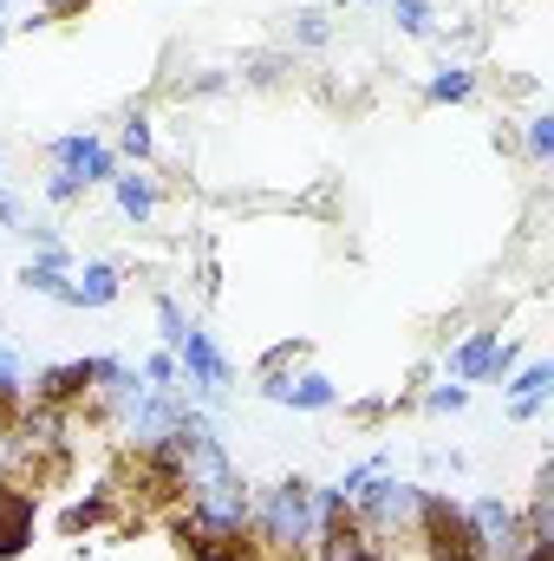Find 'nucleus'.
Wrapping results in <instances>:
<instances>
[{"label": "nucleus", "instance_id": "dca6fc26", "mask_svg": "<svg viewBox=\"0 0 554 561\" xmlns=\"http://www.w3.org/2000/svg\"><path fill=\"white\" fill-rule=\"evenodd\" d=\"M385 7H392V20H399L412 39H424V33H430V7H424V0H385Z\"/></svg>", "mask_w": 554, "mask_h": 561}, {"label": "nucleus", "instance_id": "f3484780", "mask_svg": "<svg viewBox=\"0 0 554 561\" xmlns=\"http://www.w3.org/2000/svg\"><path fill=\"white\" fill-rule=\"evenodd\" d=\"M157 320H163V340H170V353H176V340L189 333V320H183V307H176V300H157Z\"/></svg>", "mask_w": 554, "mask_h": 561}, {"label": "nucleus", "instance_id": "f257e3e1", "mask_svg": "<svg viewBox=\"0 0 554 561\" xmlns=\"http://www.w3.org/2000/svg\"><path fill=\"white\" fill-rule=\"evenodd\" d=\"M249 523H262V542H268V549H300V542L320 529L313 490H307V483H280V490H268L262 516H249Z\"/></svg>", "mask_w": 554, "mask_h": 561}, {"label": "nucleus", "instance_id": "9d476101", "mask_svg": "<svg viewBox=\"0 0 554 561\" xmlns=\"http://www.w3.org/2000/svg\"><path fill=\"white\" fill-rule=\"evenodd\" d=\"M112 190H118V209H125L131 222H150V209H157V176L131 170V176H112Z\"/></svg>", "mask_w": 554, "mask_h": 561}, {"label": "nucleus", "instance_id": "39448f33", "mask_svg": "<svg viewBox=\"0 0 554 561\" xmlns=\"http://www.w3.org/2000/svg\"><path fill=\"white\" fill-rule=\"evenodd\" d=\"M92 379H99V359H72V366L39 373L33 399H39V405H72V399H85V392H92Z\"/></svg>", "mask_w": 554, "mask_h": 561}, {"label": "nucleus", "instance_id": "4be33fe9", "mask_svg": "<svg viewBox=\"0 0 554 561\" xmlns=\"http://www.w3.org/2000/svg\"><path fill=\"white\" fill-rule=\"evenodd\" d=\"M300 39L320 46V39H326V13H300Z\"/></svg>", "mask_w": 554, "mask_h": 561}, {"label": "nucleus", "instance_id": "6ab92c4d", "mask_svg": "<svg viewBox=\"0 0 554 561\" xmlns=\"http://www.w3.org/2000/svg\"><path fill=\"white\" fill-rule=\"evenodd\" d=\"M554 150V118H529V157H549Z\"/></svg>", "mask_w": 554, "mask_h": 561}, {"label": "nucleus", "instance_id": "aec40b11", "mask_svg": "<svg viewBox=\"0 0 554 561\" xmlns=\"http://www.w3.org/2000/svg\"><path fill=\"white\" fill-rule=\"evenodd\" d=\"M125 150H131V157H150V125H143V118H125Z\"/></svg>", "mask_w": 554, "mask_h": 561}, {"label": "nucleus", "instance_id": "7ed1b4c3", "mask_svg": "<svg viewBox=\"0 0 554 561\" xmlns=\"http://www.w3.org/2000/svg\"><path fill=\"white\" fill-rule=\"evenodd\" d=\"M176 359H183V373H189V379H196L203 392H216V386H229V359H222V353L209 346V333H203L196 320H189V333L176 340Z\"/></svg>", "mask_w": 554, "mask_h": 561}, {"label": "nucleus", "instance_id": "ddd939ff", "mask_svg": "<svg viewBox=\"0 0 554 561\" xmlns=\"http://www.w3.org/2000/svg\"><path fill=\"white\" fill-rule=\"evenodd\" d=\"M20 280H26V294H46V300H66V294H72L66 268H46V262H26V268H20Z\"/></svg>", "mask_w": 554, "mask_h": 561}, {"label": "nucleus", "instance_id": "f8f14e48", "mask_svg": "<svg viewBox=\"0 0 554 561\" xmlns=\"http://www.w3.org/2000/svg\"><path fill=\"white\" fill-rule=\"evenodd\" d=\"M255 549L262 542H249V529H229V536H209L196 549V561H255Z\"/></svg>", "mask_w": 554, "mask_h": 561}, {"label": "nucleus", "instance_id": "a211bd4d", "mask_svg": "<svg viewBox=\"0 0 554 561\" xmlns=\"http://www.w3.org/2000/svg\"><path fill=\"white\" fill-rule=\"evenodd\" d=\"M79 190H85V183H79V176H66V170H53V176H46V196H53L59 209H66V203H79Z\"/></svg>", "mask_w": 554, "mask_h": 561}, {"label": "nucleus", "instance_id": "4468645a", "mask_svg": "<svg viewBox=\"0 0 554 561\" xmlns=\"http://www.w3.org/2000/svg\"><path fill=\"white\" fill-rule=\"evenodd\" d=\"M105 516H112V490H99V496L72 503V510H66V536H79V529H99Z\"/></svg>", "mask_w": 554, "mask_h": 561}, {"label": "nucleus", "instance_id": "20e7f679", "mask_svg": "<svg viewBox=\"0 0 554 561\" xmlns=\"http://www.w3.org/2000/svg\"><path fill=\"white\" fill-rule=\"evenodd\" d=\"M268 399H275V405H300V412H326V405H339V386L320 379V373H300V379L275 373V379H268Z\"/></svg>", "mask_w": 554, "mask_h": 561}, {"label": "nucleus", "instance_id": "6e6552de", "mask_svg": "<svg viewBox=\"0 0 554 561\" xmlns=\"http://www.w3.org/2000/svg\"><path fill=\"white\" fill-rule=\"evenodd\" d=\"M118 287H125V280H118V268H112V262H92L85 275L72 280L66 307H112V300H118Z\"/></svg>", "mask_w": 554, "mask_h": 561}, {"label": "nucleus", "instance_id": "0eeeda50", "mask_svg": "<svg viewBox=\"0 0 554 561\" xmlns=\"http://www.w3.org/2000/svg\"><path fill=\"white\" fill-rule=\"evenodd\" d=\"M26 536H33V496L13 490V483H0V561L20 556Z\"/></svg>", "mask_w": 554, "mask_h": 561}, {"label": "nucleus", "instance_id": "2eb2a0df", "mask_svg": "<svg viewBox=\"0 0 554 561\" xmlns=\"http://www.w3.org/2000/svg\"><path fill=\"white\" fill-rule=\"evenodd\" d=\"M470 92H476V79H470L463 66H443V72L430 79V99H437V105H457V99H470Z\"/></svg>", "mask_w": 554, "mask_h": 561}, {"label": "nucleus", "instance_id": "1a4fd4ad", "mask_svg": "<svg viewBox=\"0 0 554 561\" xmlns=\"http://www.w3.org/2000/svg\"><path fill=\"white\" fill-rule=\"evenodd\" d=\"M496 346H503V333H470V340L457 346L450 373H457V379H489V366H496Z\"/></svg>", "mask_w": 554, "mask_h": 561}, {"label": "nucleus", "instance_id": "412c9836", "mask_svg": "<svg viewBox=\"0 0 554 561\" xmlns=\"http://www.w3.org/2000/svg\"><path fill=\"white\" fill-rule=\"evenodd\" d=\"M463 399H470L463 386H437V392H430V412H463Z\"/></svg>", "mask_w": 554, "mask_h": 561}, {"label": "nucleus", "instance_id": "b1692460", "mask_svg": "<svg viewBox=\"0 0 554 561\" xmlns=\"http://www.w3.org/2000/svg\"><path fill=\"white\" fill-rule=\"evenodd\" d=\"M46 7V20H66V13H79V7H92V0H39Z\"/></svg>", "mask_w": 554, "mask_h": 561}, {"label": "nucleus", "instance_id": "f03ea898", "mask_svg": "<svg viewBox=\"0 0 554 561\" xmlns=\"http://www.w3.org/2000/svg\"><path fill=\"white\" fill-rule=\"evenodd\" d=\"M417 503H424V490H412V483H399V477H385V470H379V477L359 490V503H353V510H359V523L379 536V529L417 523Z\"/></svg>", "mask_w": 554, "mask_h": 561}, {"label": "nucleus", "instance_id": "423d86ee", "mask_svg": "<svg viewBox=\"0 0 554 561\" xmlns=\"http://www.w3.org/2000/svg\"><path fill=\"white\" fill-rule=\"evenodd\" d=\"M53 163H59L66 176H79V183H105V176H112V150L99 138H59L53 144Z\"/></svg>", "mask_w": 554, "mask_h": 561}, {"label": "nucleus", "instance_id": "9b49d317", "mask_svg": "<svg viewBox=\"0 0 554 561\" xmlns=\"http://www.w3.org/2000/svg\"><path fill=\"white\" fill-rule=\"evenodd\" d=\"M549 386H554V366H549V359H535V366L509 386V392H516V419H535V412H542V399H549Z\"/></svg>", "mask_w": 554, "mask_h": 561}, {"label": "nucleus", "instance_id": "5701e85b", "mask_svg": "<svg viewBox=\"0 0 554 561\" xmlns=\"http://www.w3.org/2000/svg\"><path fill=\"white\" fill-rule=\"evenodd\" d=\"M0 222H13V229H26V209H20V196H7V190H0Z\"/></svg>", "mask_w": 554, "mask_h": 561}]
</instances>
